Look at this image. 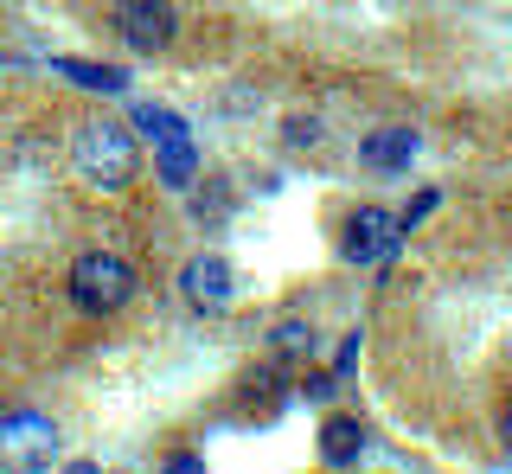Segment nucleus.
<instances>
[{
    "instance_id": "7ed1b4c3",
    "label": "nucleus",
    "mask_w": 512,
    "mask_h": 474,
    "mask_svg": "<svg viewBox=\"0 0 512 474\" xmlns=\"http://www.w3.org/2000/svg\"><path fill=\"white\" fill-rule=\"evenodd\" d=\"M58 455V430L52 417H39V410H13L7 423H0V468L13 474H45Z\"/></svg>"
},
{
    "instance_id": "f03ea898",
    "label": "nucleus",
    "mask_w": 512,
    "mask_h": 474,
    "mask_svg": "<svg viewBox=\"0 0 512 474\" xmlns=\"http://www.w3.org/2000/svg\"><path fill=\"white\" fill-rule=\"evenodd\" d=\"M128 295H135V270H128L122 257L84 250V257L71 263V302L84 314H116V308H128Z\"/></svg>"
},
{
    "instance_id": "f257e3e1",
    "label": "nucleus",
    "mask_w": 512,
    "mask_h": 474,
    "mask_svg": "<svg viewBox=\"0 0 512 474\" xmlns=\"http://www.w3.org/2000/svg\"><path fill=\"white\" fill-rule=\"evenodd\" d=\"M71 167L84 173V186H96V193H128L141 173V148L122 122H84L71 141Z\"/></svg>"
},
{
    "instance_id": "9d476101",
    "label": "nucleus",
    "mask_w": 512,
    "mask_h": 474,
    "mask_svg": "<svg viewBox=\"0 0 512 474\" xmlns=\"http://www.w3.org/2000/svg\"><path fill=\"white\" fill-rule=\"evenodd\" d=\"M52 71H64L71 84H84V90H103V97H122V90H128V71L90 65V58H52Z\"/></svg>"
},
{
    "instance_id": "0eeeda50",
    "label": "nucleus",
    "mask_w": 512,
    "mask_h": 474,
    "mask_svg": "<svg viewBox=\"0 0 512 474\" xmlns=\"http://www.w3.org/2000/svg\"><path fill=\"white\" fill-rule=\"evenodd\" d=\"M416 129H372L359 141V161L372 167V173H410V161H416Z\"/></svg>"
},
{
    "instance_id": "1a4fd4ad",
    "label": "nucleus",
    "mask_w": 512,
    "mask_h": 474,
    "mask_svg": "<svg viewBox=\"0 0 512 474\" xmlns=\"http://www.w3.org/2000/svg\"><path fill=\"white\" fill-rule=\"evenodd\" d=\"M154 173L173 186V193H186L192 180H199V148H192V135H173L154 148Z\"/></svg>"
},
{
    "instance_id": "6e6552de",
    "label": "nucleus",
    "mask_w": 512,
    "mask_h": 474,
    "mask_svg": "<svg viewBox=\"0 0 512 474\" xmlns=\"http://www.w3.org/2000/svg\"><path fill=\"white\" fill-rule=\"evenodd\" d=\"M359 449H365V423L359 417H327V423H320V462H327V468L359 462Z\"/></svg>"
},
{
    "instance_id": "4468645a",
    "label": "nucleus",
    "mask_w": 512,
    "mask_h": 474,
    "mask_svg": "<svg viewBox=\"0 0 512 474\" xmlns=\"http://www.w3.org/2000/svg\"><path fill=\"white\" fill-rule=\"evenodd\" d=\"M167 474H212V468H205V455L180 449V455H173V462H167Z\"/></svg>"
},
{
    "instance_id": "a211bd4d",
    "label": "nucleus",
    "mask_w": 512,
    "mask_h": 474,
    "mask_svg": "<svg viewBox=\"0 0 512 474\" xmlns=\"http://www.w3.org/2000/svg\"><path fill=\"white\" fill-rule=\"evenodd\" d=\"M64 474H96V468H90V462H71V468H64Z\"/></svg>"
},
{
    "instance_id": "dca6fc26",
    "label": "nucleus",
    "mask_w": 512,
    "mask_h": 474,
    "mask_svg": "<svg viewBox=\"0 0 512 474\" xmlns=\"http://www.w3.org/2000/svg\"><path fill=\"white\" fill-rule=\"evenodd\" d=\"M429 212H436V193H416V205H410V212H404V231H410V225H423Z\"/></svg>"
},
{
    "instance_id": "9b49d317",
    "label": "nucleus",
    "mask_w": 512,
    "mask_h": 474,
    "mask_svg": "<svg viewBox=\"0 0 512 474\" xmlns=\"http://www.w3.org/2000/svg\"><path fill=\"white\" fill-rule=\"evenodd\" d=\"M128 122H141V135H148L154 148H160V141H173V135H186V122L173 116V109H160V103H141V109H135Z\"/></svg>"
},
{
    "instance_id": "423d86ee",
    "label": "nucleus",
    "mask_w": 512,
    "mask_h": 474,
    "mask_svg": "<svg viewBox=\"0 0 512 474\" xmlns=\"http://www.w3.org/2000/svg\"><path fill=\"white\" fill-rule=\"evenodd\" d=\"M180 289H186V302H192V308L218 314V308H231L237 276H231V263H224V257H192L186 270H180Z\"/></svg>"
},
{
    "instance_id": "f8f14e48",
    "label": "nucleus",
    "mask_w": 512,
    "mask_h": 474,
    "mask_svg": "<svg viewBox=\"0 0 512 474\" xmlns=\"http://www.w3.org/2000/svg\"><path fill=\"white\" fill-rule=\"evenodd\" d=\"M276 353H288V359L314 353V327H301V321H282V327H276Z\"/></svg>"
},
{
    "instance_id": "20e7f679",
    "label": "nucleus",
    "mask_w": 512,
    "mask_h": 474,
    "mask_svg": "<svg viewBox=\"0 0 512 474\" xmlns=\"http://www.w3.org/2000/svg\"><path fill=\"white\" fill-rule=\"evenodd\" d=\"M397 244H404V218L384 212V205H359V212L346 218L340 257H346V263H391Z\"/></svg>"
},
{
    "instance_id": "39448f33",
    "label": "nucleus",
    "mask_w": 512,
    "mask_h": 474,
    "mask_svg": "<svg viewBox=\"0 0 512 474\" xmlns=\"http://www.w3.org/2000/svg\"><path fill=\"white\" fill-rule=\"evenodd\" d=\"M116 33H122L128 52L154 58L180 33V13H173V0H116Z\"/></svg>"
},
{
    "instance_id": "2eb2a0df",
    "label": "nucleus",
    "mask_w": 512,
    "mask_h": 474,
    "mask_svg": "<svg viewBox=\"0 0 512 474\" xmlns=\"http://www.w3.org/2000/svg\"><path fill=\"white\" fill-rule=\"evenodd\" d=\"M333 385H340L333 372H308V378H301V391H308V398H333Z\"/></svg>"
},
{
    "instance_id": "ddd939ff",
    "label": "nucleus",
    "mask_w": 512,
    "mask_h": 474,
    "mask_svg": "<svg viewBox=\"0 0 512 474\" xmlns=\"http://www.w3.org/2000/svg\"><path fill=\"white\" fill-rule=\"evenodd\" d=\"M314 141H320L314 116H288V148H314Z\"/></svg>"
},
{
    "instance_id": "f3484780",
    "label": "nucleus",
    "mask_w": 512,
    "mask_h": 474,
    "mask_svg": "<svg viewBox=\"0 0 512 474\" xmlns=\"http://www.w3.org/2000/svg\"><path fill=\"white\" fill-rule=\"evenodd\" d=\"M500 449L512 455V410H506V417H500Z\"/></svg>"
}]
</instances>
